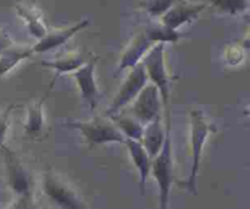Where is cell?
I'll list each match as a JSON object with an SVG mask.
<instances>
[{
	"mask_svg": "<svg viewBox=\"0 0 250 209\" xmlns=\"http://www.w3.org/2000/svg\"><path fill=\"white\" fill-rule=\"evenodd\" d=\"M190 117V144H192V169L185 185L186 190L193 195H197V179L199 173L200 159H202L203 148L208 137L215 131V126L208 121L207 116L202 110H192Z\"/></svg>",
	"mask_w": 250,
	"mask_h": 209,
	"instance_id": "obj_1",
	"label": "cell"
},
{
	"mask_svg": "<svg viewBox=\"0 0 250 209\" xmlns=\"http://www.w3.org/2000/svg\"><path fill=\"white\" fill-rule=\"evenodd\" d=\"M153 175L158 183L160 209H167L173 179L172 143H171V120L166 119V137L161 151L151 159Z\"/></svg>",
	"mask_w": 250,
	"mask_h": 209,
	"instance_id": "obj_2",
	"label": "cell"
},
{
	"mask_svg": "<svg viewBox=\"0 0 250 209\" xmlns=\"http://www.w3.org/2000/svg\"><path fill=\"white\" fill-rule=\"evenodd\" d=\"M146 69L148 81L153 83L160 93L161 102L166 112V119L170 117V112L167 110L168 100H170V77L165 64V43H158L151 46L148 53L143 56L141 61Z\"/></svg>",
	"mask_w": 250,
	"mask_h": 209,
	"instance_id": "obj_3",
	"label": "cell"
},
{
	"mask_svg": "<svg viewBox=\"0 0 250 209\" xmlns=\"http://www.w3.org/2000/svg\"><path fill=\"white\" fill-rule=\"evenodd\" d=\"M65 126L78 130L83 135L89 146L104 143H124L126 137L117 129L116 125L110 117H94L88 121L70 120L66 121Z\"/></svg>",
	"mask_w": 250,
	"mask_h": 209,
	"instance_id": "obj_4",
	"label": "cell"
},
{
	"mask_svg": "<svg viewBox=\"0 0 250 209\" xmlns=\"http://www.w3.org/2000/svg\"><path fill=\"white\" fill-rule=\"evenodd\" d=\"M43 191L49 200L61 209H88L75 190L50 169L43 175Z\"/></svg>",
	"mask_w": 250,
	"mask_h": 209,
	"instance_id": "obj_5",
	"label": "cell"
},
{
	"mask_svg": "<svg viewBox=\"0 0 250 209\" xmlns=\"http://www.w3.org/2000/svg\"><path fill=\"white\" fill-rule=\"evenodd\" d=\"M129 72L122 85L120 86L119 91H117L116 95L112 99L111 104L109 105L106 110V116H111V115L117 114V113L122 112V109L131 104L137 95L139 94L144 86L149 82L148 76H146V69L142 63L137 64L132 69H129Z\"/></svg>",
	"mask_w": 250,
	"mask_h": 209,
	"instance_id": "obj_6",
	"label": "cell"
},
{
	"mask_svg": "<svg viewBox=\"0 0 250 209\" xmlns=\"http://www.w3.org/2000/svg\"><path fill=\"white\" fill-rule=\"evenodd\" d=\"M161 102L159 90L153 83H146L143 90L139 92L136 99L132 102L129 114L138 120L142 125H146L156 117H161Z\"/></svg>",
	"mask_w": 250,
	"mask_h": 209,
	"instance_id": "obj_7",
	"label": "cell"
},
{
	"mask_svg": "<svg viewBox=\"0 0 250 209\" xmlns=\"http://www.w3.org/2000/svg\"><path fill=\"white\" fill-rule=\"evenodd\" d=\"M0 148L5 159L9 186L17 196H31L32 183L28 171L26 170L22 162L17 158L15 152H12L9 147L2 144Z\"/></svg>",
	"mask_w": 250,
	"mask_h": 209,
	"instance_id": "obj_8",
	"label": "cell"
},
{
	"mask_svg": "<svg viewBox=\"0 0 250 209\" xmlns=\"http://www.w3.org/2000/svg\"><path fill=\"white\" fill-rule=\"evenodd\" d=\"M95 63H97V59L90 58L84 65L81 66L72 73L80 88L81 97L87 103L90 110L97 109L100 98H102L97 81H95Z\"/></svg>",
	"mask_w": 250,
	"mask_h": 209,
	"instance_id": "obj_9",
	"label": "cell"
},
{
	"mask_svg": "<svg viewBox=\"0 0 250 209\" xmlns=\"http://www.w3.org/2000/svg\"><path fill=\"white\" fill-rule=\"evenodd\" d=\"M205 7H207L205 4L181 0V1L172 5L165 14L161 15V23L167 27V28L177 31L178 27L197 19Z\"/></svg>",
	"mask_w": 250,
	"mask_h": 209,
	"instance_id": "obj_10",
	"label": "cell"
},
{
	"mask_svg": "<svg viewBox=\"0 0 250 209\" xmlns=\"http://www.w3.org/2000/svg\"><path fill=\"white\" fill-rule=\"evenodd\" d=\"M153 46H155V43H154L153 39L149 37V34L146 33V31L137 34V36L132 39L131 43L127 46V48L125 49L124 53H122L121 58H120L116 76L119 75V73H121L122 71L127 70V69H132L133 66H136L137 64L141 63L143 56L148 53V50Z\"/></svg>",
	"mask_w": 250,
	"mask_h": 209,
	"instance_id": "obj_11",
	"label": "cell"
},
{
	"mask_svg": "<svg viewBox=\"0 0 250 209\" xmlns=\"http://www.w3.org/2000/svg\"><path fill=\"white\" fill-rule=\"evenodd\" d=\"M88 23H89L88 20H82L78 23L66 27V28H58L53 29V31H48L32 46V51L33 53H45V51H50L53 49L59 48L60 46L65 44L68 39L72 38L76 33H78L81 29L85 28Z\"/></svg>",
	"mask_w": 250,
	"mask_h": 209,
	"instance_id": "obj_12",
	"label": "cell"
},
{
	"mask_svg": "<svg viewBox=\"0 0 250 209\" xmlns=\"http://www.w3.org/2000/svg\"><path fill=\"white\" fill-rule=\"evenodd\" d=\"M125 144L127 146V149H128L132 162H133L137 170H138L139 190H141L142 195H144V192H146V179H148L149 173H150L151 169V158L149 157V154L146 153V151L144 149L141 141L126 139Z\"/></svg>",
	"mask_w": 250,
	"mask_h": 209,
	"instance_id": "obj_13",
	"label": "cell"
},
{
	"mask_svg": "<svg viewBox=\"0 0 250 209\" xmlns=\"http://www.w3.org/2000/svg\"><path fill=\"white\" fill-rule=\"evenodd\" d=\"M90 58L92 56L85 55L83 51H70V53L60 56V58L54 59V60H43L42 65L46 66V68H51L56 72L55 77L51 81V86H53L59 76L63 75V73L75 72L77 69L84 65Z\"/></svg>",
	"mask_w": 250,
	"mask_h": 209,
	"instance_id": "obj_14",
	"label": "cell"
},
{
	"mask_svg": "<svg viewBox=\"0 0 250 209\" xmlns=\"http://www.w3.org/2000/svg\"><path fill=\"white\" fill-rule=\"evenodd\" d=\"M166 129L161 122V117H156L149 124L144 125L143 134L141 137V143L151 159L161 151L165 142Z\"/></svg>",
	"mask_w": 250,
	"mask_h": 209,
	"instance_id": "obj_15",
	"label": "cell"
},
{
	"mask_svg": "<svg viewBox=\"0 0 250 209\" xmlns=\"http://www.w3.org/2000/svg\"><path fill=\"white\" fill-rule=\"evenodd\" d=\"M33 54L32 46H23V44H15L7 46L1 54H0V77L6 75L11 71L17 64L21 63L24 59H28Z\"/></svg>",
	"mask_w": 250,
	"mask_h": 209,
	"instance_id": "obj_16",
	"label": "cell"
},
{
	"mask_svg": "<svg viewBox=\"0 0 250 209\" xmlns=\"http://www.w3.org/2000/svg\"><path fill=\"white\" fill-rule=\"evenodd\" d=\"M16 9L20 16L26 21L27 27H28L32 36L36 37L37 39H41L48 32L45 23L42 20V16L37 7L29 4H20L17 5Z\"/></svg>",
	"mask_w": 250,
	"mask_h": 209,
	"instance_id": "obj_17",
	"label": "cell"
},
{
	"mask_svg": "<svg viewBox=\"0 0 250 209\" xmlns=\"http://www.w3.org/2000/svg\"><path fill=\"white\" fill-rule=\"evenodd\" d=\"M107 117L111 119V121L116 125L117 129L122 132V135H124L126 139L141 141L142 134H143L144 130V125H142L138 120L134 119L131 114H122V113L120 112L117 113V114L111 115V116Z\"/></svg>",
	"mask_w": 250,
	"mask_h": 209,
	"instance_id": "obj_18",
	"label": "cell"
},
{
	"mask_svg": "<svg viewBox=\"0 0 250 209\" xmlns=\"http://www.w3.org/2000/svg\"><path fill=\"white\" fill-rule=\"evenodd\" d=\"M44 98L32 103L27 110V122L24 125V130L28 135H37L42 131L44 125V113H43Z\"/></svg>",
	"mask_w": 250,
	"mask_h": 209,
	"instance_id": "obj_19",
	"label": "cell"
},
{
	"mask_svg": "<svg viewBox=\"0 0 250 209\" xmlns=\"http://www.w3.org/2000/svg\"><path fill=\"white\" fill-rule=\"evenodd\" d=\"M178 1L181 0H144L142 2V6L151 16H161Z\"/></svg>",
	"mask_w": 250,
	"mask_h": 209,
	"instance_id": "obj_20",
	"label": "cell"
},
{
	"mask_svg": "<svg viewBox=\"0 0 250 209\" xmlns=\"http://www.w3.org/2000/svg\"><path fill=\"white\" fill-rule=\"evenodd\" d=\"M215 6L227 14H238L248 7V0H210Z\"/></svg>",
	"mask_w": 250,
	"mask_h": 209,
	"instance_id": "obj_21",
	"label": "cell"
},
{
	"mask_svg": "<svg viewBox=\"0 0 250 209\" xmlns=\"http://www.w3.org/2000/svg\"><path fill=\"white\" fill-rule=\"evenodd\" d=\"M12 109H14V105H10L2 112V114H0V147L4 144V139L6 137V132L10 125V114H11Z\"/></svg>",
	"mask_w": 250,
	"mask_h": 209,
	"instance_id": "obj_22",
	"label": "cell"
},
{
	"mask_svg": "<svg viewBox=\"0 0 250 209\" xmlns=\"http://www.w3.org/2000/svg\"><path fill=\"white\" fill-rule=\"evenodd\" d=\"M6 209H31V196H17L16 200Z\"/></svg>",
	"mask_w": 250,
	"mask_h": 209,
	"instance_id": "obj_23",
	"label": "cell"
},
{
	"mask_svg": "<svg viewBox=\"0 0 250 209\" xmlns=\"http://www.w3.org/2000/svg\"><path fill=\"white\" fill-rule=\"evenodd\" d=\"M12 43H14V42H12V39L10 38L9 34H7L5 31H2V29H0V54H1L7 46H11Z\"/></svg>",
	"mask_w": 250,
	"mask_h": 209,
	"instance_id": "obj_24",
	"label": "cell"
}]
</instances>
